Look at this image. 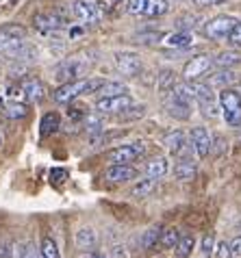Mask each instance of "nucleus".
Wrapping results in <instances>:
<instances>
[{
    "label": "nucleus",
    "mask_w": 241,
    "mask_h": 258,
    "mask_svg": "<svg viewBox=\"0 0 241 258\" xmlns=\"http://www.w3.org/2000/svg\"><path fill=\"white\" fill-rule=\"evenodd\" d=\"M102 83L104 81H100V78H79V81H70V83L59 85V89L52 91V98H54V102L68 104V102H72V100L81 98L83 94H96Z\"/></svg>",
    "instance_id": "f257e3e1"
},
{
    "label": "nucleus",
    "mask_w": 241,
    "mask_h": 258,
    "mask_svg": "<svg viewBox=\"0 0 241 258\" xmlns=\"http://www.w3.org/2000/svg\"><path fill=\"white\" fill-rule=\"evenodd\" d=\"M89 68H91V61L87 59V56L76 54V56H70V59H63L59 66L54 68L52 78H54L56 85L70 83V81H79V78H83V74H87Z\"/></svg>",
    "instance_id": "f03ea898"
},
{
    "label": "nucleus",
    "mask_w": 241,
    "mask_h": 258,
    "mask_svg": "<svg viewBox=\"0 0 241 258\" xmlns=\"http://www.w3.org/2000/svg\"><path fill=\"white\" fill-rule=\"evenodd\" d=\"M219 109L228 126H241V94L230 87L219 91Z\"/></svg>",
    "instance_id": "7ed1b4c3"
},
{
    "label": "nucleus",
    "mask_w": 241,
    "mask_h": 258,
    "mask_svg": "<svg viewBox=\"0 0 241 258\" xmlns=\"http://www.w3.org/2000/svg\"><path fill=\"white\" fill-rule=\"evenodd\" d=\"M35 28L41 33V35H48V37H56L59 33L68 31V20L56 11H41L33 18Z\"/></svg>",
    "instance_id": "20e7f679"
},
{
    "label": "nucleus",
    "mask_w": 241,
    "mask_h": 258,
    "mask_svg": "<svg viewBox=\"0 0 241 258\" xmlns=\"http://www.w3.org/2000/svg\"><path fill=\"white\" fill-rule=\"evenodd\" d=\"M126 11L131 16H144V18H161L169 11L167 0H129Z\"/></svg>",
    "instance_id": "39448f33"
},
{
    "label": "nucleus",
    "mask_w": 241,
    "mask_h": 258,
    "mask_svg": "<svg viewBox=\"0 0 241 258\" xmlns=\"http://www.w3.org/2000/svg\"><path fill=\"white\" fill-rule=\"evenodd\" d=\"M72 13L81 20L83 24H89V26L100 24V20H102V9L96 0H74Z\"/></svg>",
    "instance_id": "423d86ee"
},
{
    "label": "nucleus",
    "mask_w": 241,
    "mask_h": 258,
    "mask_svg": "<svg viewBox=\"0 0 241 258\" xmlns=\"http://www.w3.org/2000/svg\"><path fill=\"white\" fill-rule=\"evenodd\" d=\"M213 68V56L211 54H196L185 63L183 68V78L187 83H194L198 78H202L204 74H209V70Z\"/></svg>",
    "instance_id": "0eeeda50"
},
{
    "label": "nucleus",
    "mask_w": 241,
    "mask_h": 258,
    "mask_svg": "<svg viewBox=\"0 0 241 258\" xmlns=\"http://www.w3.org/2000/svg\"><path fill=\"white\" fill-rule=\"evenodd\" d=\"M194 94L196 102L200 104L202 113L207 117H217V98L213 94V87L209 83H196L194 85Z\"/></svg>",
    "instance_id": "6e6552de"
},
{
    "label": "nucleus",
    "mask_w": 241,
    "mask_h": 258,
    "mask_svg": "<svg viewBox=\"0 0 241 258\" xmlns=\"http://www.w3.org/2000/svg\"><path fill=\"white\" fill-rule=\"evenodd\" d=\"M237 24V20L235 18H230V16H217L213 20H209L207 24H204V35H207L209 39H228V35L230 31L235 28Z\"/></svg>",
    "instance_id": "1a4fd4ad"
},
{
    "label": "nucleus",
    "mask_w": 241,
    "mask_h": 258,
    "mask_svg": "<svg viewBox=\"0 0 241 258\" xmlns=\"http://www.w3.org/2000/svg\"><path fill=\"white\" fill-rule=\"evenodd\" d=\"M146 152V146L141 141H135L129 143V146H119V148H113L109 152V161L111 163H124V165H131L133 161L141 159Z\"/></svg>",
    "instance_id": "9d476101"
},
{
    "label": "nucleus",
    "mask_w": 241,
    "mask_h": 258,
    "mask_svg": "<svg viewBox=\"0 0 241 258\" xmlns=\"http://www.w3.org/2000/svg\"><path fill=\"white\" fill-rule=\"evenodd\" d=\"M163 146L167 148L169 154L180 156V159H189L187 154H189L191 143L187 141V135L183 133V131H172V133H167L165 137H163Z\"/></svg>",
    "instance_id": "9b49d317"
},
{
    "label": "nucleus",
    "mask_w": 241,
    "mask_h": 258,
    "mask_svg": "<svg viewBox=\"0 0 241 258\" xmlns=\"http://www.w3.org/2000/svg\"><path fill=\"white\" fill-rule=\"evenodd\" d=\"M189 143H191V148H194V152H196L198 159H207L209 152H211V146H213L209 131H207V128H202V126L191 128V133H189Z\"/></svg>",
    "instance_id": "f8f14e48"
},
{
    "label": "nucleus",
    "mask_w": 241,
    "mask_h": 258,
    "mask_svg": "<svg viewBox=\"0 0 241 258\" xmlns=\"http://www.w3.org/2000/svg\"><path fill=\"white\" fill-rule=\"evenodd\" d=\"M115 68L119 74H124V76H137L139 72L144 70V63H141L139 54H135V52H117Z\"/></svg>",
    "instance_id": "ddd939ff"
},
{
    "label": "nucleus",
    "mask_w": 241,
    "mask_h": 258,
    "mask_svg": "<svg viewBox=\"0 0 241 258\" xmlns=\"http://www.w3.org/2000/svg\"><path fill=\"white\" fill-rule=\"evenodd\" d=\"M133 104V98L129 94H119V96H109V98H98L96 111L98 113H119L126 106Z\"/></svg>",
    "instance_id": "4468645a"
},
{
    "label": "nucleus",
    "mask_w": 241,
    "mask_h": 258,
    "mask_svg": "<svg viewBox=\"0 0 241 258\" xmlns=\"http://www.w3.org/2000/svg\"><path fill=\"white\" fill-rule=\"evenodd\" d=\"M137 176V169L131 167V165H124V163H113L111 167L104 171V178L109 182H129Z\"/></svg>",
    "instance_id": "2eb2a0df"
},
{
    "label": "nucleus",
    "mask_w": 241,
    "mask_h": 258,
    "mask_svg": "<svg viewBox=\"0 0 241 258\" xmlns=\"http://www.w3.org/2000/svg\"><path fill=\"white\" fill-rule=\"evenodd\" d=\"M74 243H76V247H79V249H83V252H94L96 245H98V234H96L94 228L83 226V228L76 230Z\"/></svg>",
    "instance_id": "dca6fc26"
},
{
    "label": "nucleus",
    "mask_w": 241,
    "mask_h": 258,
    "mask_svg": "<svg viewBox=\"0 0 241 258\" xmlns=\"http://www.w3.org/2000/svg\"><path fill=\"white\" fill-rule=\"evenodd\" d=\"M191 104L194 102H187V100H183L178 96L169 94V100H167V113L176 119H189L191 115Z\"/></svg>",
    "instance_id": "f3484780"
},
{
    "label": "nucleus",
    "mask_w": 241,
    "mask_h": 258,
    "mask_svg": "<svg viewBox=\"0 0 241 258\" xmlns=\"http://www.w3.org/2000/svg\"><path fill=\"white\" fill-rule=\"evenodd\" d=\"M22 91H24V98L31 100V102H41L46 98V87L39 78H26L22 83Z\"/></svg>",
    "instance_id": "a211bd4d"
},
{
    "label": "nucleus",
    "mask_w": 241,
    "mask_h": 258,
    "mask_svg": "<svg viewBox=\"0 0 241 258\" xmlns=\"http://www.w3.org/2000/svg\"><path fill=\"white\" fill-rule=\"evenodd\" d=\"M163 46L167 48H189L194 44V35L189 31H176V33H169V35H163Z\"/></svg>",
    "instance_id": "6ab92c4d"
},
{
    "label": "nucleus",
    "mask_w": 241,
    "mask_h": 258,
    "mask_svg": "<svg viewBox=\"0 0 241 258\" xmlns=\"http://www.w3.org/2000/svg\"><path fill=\"white\" fill-rule=\"evenodd\" d=\"M169 171V163L167 159H152V161H148L146 165V176H150V178H163Z\"/></svg>",
    "instance_id": "aec40b11"
},
{
    "label": "nucleus",
    "mask_w": 241,
    "mask_h": 258,
    "mask_svg": "<svg viewBox=\"0 0 241 258\" xmlns=\"http://www.w3.org/2000/svg\"><path fill=\"white\" fill-rule=\"evenodd\" d=\"M59 126H61L59 113H46V115L41 117V128H39L41 137H48V135L56 133V131H59Z\"/></svg>",
    "instance_id": "412c9836"
},
{
    "label": "nucleus",
    "mask_w": 241,
    "mask_h": 258,
    "mask_svg": "<svg viewBox=\"0 0 241 258\" xmlns=\"http://www.w3.org/2000/svg\"><path fill=\"white\" fill-rule=\"evenodd\" d=\"M126 85L124 83H117V81H104L100 87H98L96 94H100V98H109V96H119V94H126Z\"/></svg>",
    "instance_id": "4be33fe9"
},
{
    "label": "nucleus",
    "mask_w": 241,
    "mask_h": 258,
    "mask_svg": "<svg viewBox=\"0 0 241 258\" xmlns=\"http://www.w3.org/2000/svg\"><path fill=\"white\" fill-rule=\"evenodd\" d=\"M174 176L178 180H191L196 176V165L191 163V159H180L174 167Z\"/></svg>",
    "instance_id": "5701e85b"
},
{
    "label": "nucleus",
    "mask_w": 241,
    "mask_h": 258,
    "mask_svg": "<svg viewBox=\"0 0 241 258\" xmlns=\"http://www.w3.org/2000/svg\"><path fill=\"white\" fill-rule=\"evenodd\" d=\"M237 63H241V56L237 52H232V50H226V52H219L215 59H213V66L217 68H224V70H230L235 68Z\"/></svg>",
    "instance_id": "b1692460"
},
{
    "label": "nucleus",
    "mask_w": 241,
    "mask_h": 258,
    "mask_svg": "<svg viewBox=\"0 0 241 258\" xmlns=\"http://www.w3.org/2000/svg\"><path fill=\"white\" fill-rule=\"evenodd\" d=\"M174 85H176V74L172 70H161V74H159V91L163 96H169L172 94V89H174Z\"/></svg>",
    "instance_id": "393cba45"
},
{
    "label": "nucleus",
    "mask_w": 241,
    "mask_h": 258,
    "mask_svg": "<svg viewBox=\"0 0 241 258\" xmlns=\"http://www.w3.org/2000/svg\"><path fill=\"white\" fill-rule=\"evenodd\" d=\"M154 187H157V178H144V180H139L135 187L131 189V196L135 198H146V196H150V193L154 191Z\"/></svg>",
    "instance_id": "a878e982"
},
{
    "label": "nucleus",
    "mask_w": 241,
    "mask_h": 258,
    "mask_svg": "<svg viewBox=\"0 0 241 258\" xmlns=\"http://www.w3.org/2000/svg\"><path fill=\"white\" fill-rule=\"evenodd\" d=\"M83 126H85V131H87V135L104 131V121L100 117V113H87V115L83 117Z\"/></svg>",
    "instance_id": "bb28decb"
},
{
    "label": "nucleus",
    "mask_w": 241,
    "mask_h": 258,
    "mask_svg": "<svg viewBox=\"0 0 241 258\" xmlns=\"http://www.w3.org/2000/svg\"><path fill=\"white\" fill-rule=\"evenodd\" d=\"M5 115L11 119H22L28 115V106L24 102H20V100H11V102L5 106Z\"/></svg>",
    "instance_id": "cd10ccee"
},
{
    "label": "nucleus",
    "mask_w": 241,
    "mask_h": 258,
    "mask_svg": "<svg viewBox=\"0 0 241 258\" xmlns=\"http://www.w3.org/2000/svg\"><path fill=\"white\" fill-rule=\"evenodd\" d=\"M194 247H196L194 236H180V241L176 243V247H174V254L178 258H189L191 252H194Z\"/></svg>",
    "instance_id": "c85d7f7f"
},
{
    "label": "nucleus",
    "mask_w": 241,
    "mask_h": 258,
    "mask_svg": "<svg viewBox=\"0 0 241 258\" xmlns=\"http://www.w3.org/2000/svg\"><path fill=\"white\" fill-rule=\"evenodd\" d=\"M144 113H146V106L144 104H131V106H126L124 111H119L117 117L122 119V121H135V119L144 117Z\"/></svg>",
    "instance_id": "c756f323"
},
{
    "label": "nucleus",
    "mask_w": 241,
    "mask_h": 258,
    "mask_svg": "<svg viewBox=\"0 0 241 258\" xmlns=\"http://www.w3.org/2000/svg\"><path fill=\"white\" fill-rule=\"evenodd\" d=\"M237 81V74H232L230 70H222V72H217V74L211 78V87H226V85H232Z\"/></svg>",
    "instance_id": "7c9ffc66"
},
{
    "label": "nucleus",
    "mask_w": 241,
    "mask_h": 258,
    "mask_svg": "<svg viewBox=\"0 0 241 258\" xmlns=\"http://www.w3.org/2000/svg\"><path fill=\"white\" fill-rule=\"evenodd\" d=\"M39 252H41V258H61L59 247H56L54 239H50V236H44V239H41Z\"/></svg>",
    "instance_id": "2f4dec72"
},
{
    "label": "nucleus",
    "mask_w": 241,
    "mask_h": 258,
    "mask_svg": "<svg viewBox=\"0 0 241 258\" xmlns=\"http://www.w3.org/2000/svg\"><path fill=\"white\" fill-rule=\"evenodd\" d=\"M180 241V232L176 228H167V230H161V239L159 243L163 247H176V243Z\"/></svg>",
    "instance_id": "473e14b6"
},
{
    "label": "nucleus",
    "mask_w": 241,
    "mask_h": 258,
    "mask_svg": "<svg viewBox=\"0 0 241 258\" xmlns=\"http://www.w3.org/2000/svg\"><path fill=\"white\" fill-rule=\"evenodd\" d=\"M159 239H161V228H159V226L148 228V230L144 232V236H141V245H144L146 249H150V247L157 245Z\"/></svg>",
    "instance_id": "72a5a7b5"
},
{
    "label": "nucleus",
    "mask_w": 241,
    "mask_h": 258,
    "mask_svg": "<svg viewBox=\"0 0 241 258\" xmlns=\"http://www.w3.org/2000/svg\"><path fill=\"white\" fill-rule=\"evenodd\" d=\"M198 22H200V18L198 16H191V13H187V16H180L178 18V31H187V28H196Z\"/></svg>",
    "instance_id": "f704fd0d"
},
{
    "label": "nucleus",
    "mask_w": 241,
    "mask_h": 258,
    "mask_svg": "<svg viewBox=\"0 0 241 258\" xmlns=\"http://www.w3.org/2000/svg\"><path fill=\"white\" fill-rule=\"evenodd\" d=\"M0 31H3L5 35H11V37L26 39V28H24V26H18V24H7V26H0Z\"/></svg>",
    "instance_id": "c9c22d12"
},
{
    "label": "nucleus",
    "mask_w": 241,
    "mask_h": 258,
    "mask_svg": "<svg viewBox=\"0 0 241 258\" xmlns=\"http://www.w3.org/2000/svg\"><path fill=\"white\" fill-rule=\"evenodd\" d=\"M20 249H16L18 258H39V252L35 249L33 243H28V245H18Z\"/></svg>",
    "instance_id": "e433bc0d"
},
{
    "label": "nucleus",
    "mask_w": 241,
    "mask_h": 258,
    "mask_svg": "<svg viewBox=\"0 0 241 258\" xmlns=\"http://www.w3.org/2000/svg\"><path fill=\"white\" fill-rule=\"evenodd\" d=\"M213 254H215L217 258H230V256H232V252H230V243L219 241L217 245H215V249H213Z\"/></svg>",
    "instance_id": "4c0bfd02"
},
{
    "label": "nucleus",
    "mask_w": 241,
    "mask_h": 258,
    "mask_svg": "<svg viewBox=\"0 0 241 258\" xmlns=\"http://www.w3.org/2000/svg\"><path fill=\"white\" fill-rule=\"evenodd\" d=\"M202 254L204 256H211V254H213V249H215V239H213V236H211V234H207V236H204V239H202Z\"/></svg>",
    "instance_id": "58836bf2"
},
{
    "label": "nucleus",
    "mask_w": 241,
    "mask_h": 258,
    "mask_svg": "<svg viewBox=\"0 0 241 258\" xmlns=\"http://www.w3.org/2000/svg\"><path fill=\"white\" fill-rule=\"evenodd\" d=\"M228 41L232 46H241V20H237V24H235V28L230 31V35H228Z\"/></svg>",
    "instance_id": "ea45409f"
},
{
    "label": "nucleus",
    "mask_w": 241,
    "mask_h": 258,
    "mask_svg": "<svg viewBox=\"0 0 241 258\" xmlns=\"http://www.w3.org/2000/svg\"><path fill=\"white\" fill-rule=\"evenodd\" d=\"M83 109H85V106H70V109H68V117L72 121H81L85 115H87Z\"/></svg>",
    "instance_id": "a19ab883"
},
{
    "label": "nucleus",
    "mask_w": 241,
    "mask_h": 258,
    "mask_svg": "<svg viewBox=\"0 0 241 258\" xmlns=\"http://www.w3.org/2000/svg\"><path fill=\"white\" fill-rule=\"evenodd\" d=\"M109 258H126V247L124 245H113L109 249Z\"/></svg>",
    "instance_id": "79ce46f5"
},
{
    "label": "nucleus",
    "mask_w": 241,
    "mask_h": 258,
    "mask_svg": "<svg viewBox=\"0 0 241 258\" xmlns=\"http://www.w3.org/2000/svg\"><path fill=\"white\" fill-rule=\"evenodd\" d=\"M230 252H232V256H241V236H235V239L230 241Z\"/></svg>",
    "instance_id": "37998d69"
},
{
    "label": "nucleus",
    "mask_w": 241,
    "mask_h": 258,
    "mask_svg": "<svg viewBox=\"0 0 241 258\" xmlns=\"http://www.w3.org/2000/svg\"><path fill=\"white\" fill-rule=\"evenodd\" d=\"M124 3V0H102V9H115V7L117 5H122Z\"/></svg>",
    "instance_id": "c03bdc74"
},
{
    "label": "nucleus",
    "mask_w": 241,
    "mask_h": 258,
    "mask_svg": "<svg viewBox=\"0 0 241 258\" xmlns=\"http://www.w3.org/2000/svg\"><path fill=\"white\" fill-rule=\"evenodd\" d=\"M194 3L200 7H215V5H222L224 0H194Z\"/></svg>",
    "instance_id": "a18cd8bd"
},
{
    "label": "nucleus",
    "mask_w": 241,
    "mask_h": 258,
    "mask_svg": "<svg viewBox=\"0 0 241 258\" xmlns=\"http://www.w3.org/2000/svg\"><path fill=\"white\" fill-rule=\"evenodd\" d=\"M63 176H66V171H63V169H52V171H50V178H52L54 182H61Z\"/></svg>",
    "instance_id": "49530a36"
},
{
    "label": "nucleus",
    "mask_w": 241,
    "mask_h": 258,
    "mask_svg": "<svg viewBox=\"0 0 241 258\" xmlns=\"http://www.w3.org/2000/svg\"><path fill=\"white\" fill-rule=\"evenodd\" d=\"M0 258H11L9 256V247L7 245H0Z\"/></svg>",
    "instance_id": "de8ad7c7"
},
{
    "label": "nucleus",
    "mask_w": 241,
    "mask_h": 258,
    "mask_svg": "<svg viewBox=\"0 0 241 258\" xmlns=\"http://www.w3.org/2000/svg\"><path fill=\"white\" fill-rule=\"evenodd\" d=\"M87 258H109V256H104V254H96V252H89Z\"/></svg>",
    "instance_id": "09e8293b"
},
{
    "label": "nucleus",
    "mask_w": 241,
    "mask_h": 258,
    "mask_svg": "<svg viewBox=\"0 0 241 258\" xmlns=\"http://www.w3.org/2000/svg\"><path fill=\"white\" fill-rule=\"evenodd\" d=\"M0 146H3V137H0Z\"/></svg>",
    "instance_id": "8fccbe9b"
}]
</instances>
